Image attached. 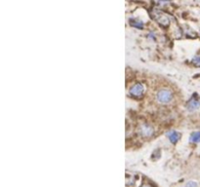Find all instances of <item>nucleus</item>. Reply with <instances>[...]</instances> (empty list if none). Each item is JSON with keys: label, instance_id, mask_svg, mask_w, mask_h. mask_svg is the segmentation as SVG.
Wrapping results in <instances>:
<instances>
[{"label": "nucleus", "instance_id": "f257e3e1", "mask_svg": "<svg viewBox=\"0 0 200 187\" xmlns=\"http://www.w3.org/2000/svg\"><path fill=\"white\" fill-rule=\"evenodd\" d=\"M173 99V93L169 89H161L156 94V100L160 104H168Z\"/></svg>", "mask_w": 200, "mask_h": 187}, {"label": "nucleus", "instance_id": "f03ea898", "mask_svg": "<svg viewBox=\"0 0 200 187\" xmlns=\"http://www.w3.org/2000/svg\"><path fill=\"white\" fill-rule=\"evenodd\" d=\"M138 135L143 138H149L154 135V129L151 125H148L146 123L139 125L138 127Z\"/></svg>", "mask_w": 200, "mask_h": 187}, {"label": "nucleus", "instance_id": "7ed1b4c3", "mask_svg": "<svg viewBox=\"0 0 200 187\" xmlns=\"http://www.w3.org/2000/svg\"><path fill=\"white\" fill-rule=\"evenodd\" d=\"M144 91H146V89H144V86L141 83H136L130 88L129 93L134 97H141L144 94Z\"/></svg>", "mask_w": 200, "mask_h": 187}, {"label": "nucleus", "instance_id": "20e7f679", "mask_svg": "<svg viewBox=\"0 0 200 187\" xmlns=\"http://www.w3.org/2000/svg\"><path fill=\"white\" fill-rule=\"evenodd\" d=\"M200 107V97L197 95H193L187 103V108L190 111H194Z\"/></svg>", "mask_w": 200, "mask_h": 187}, {"label": "nucleus", "instance_id": "39448f33", "mask_svg": "<svg viewBox=\"0 0 200 187\" xmlns=\"http://www.w3.org/2000/svg\"><path fill=\"white\" fill-rule=\"evenodd\" d=\"M155 19L157 21L158 24H160L163 26H167L170 24V19L166 15H162V14H157L155 16Z\"/></svg>", "mask_w": 200, "mask_h": 187}, {"label": "nucleus", "instance_id": "423d86ee", "mask_svg": "<svg viewBox=\"0 0 200 187\" xmlns=\"http://www.w3.org/2000/svg\"><path fill=\"white\" fill-rule=\"evenodd\" d=\"M167 138L172 143H177V142L180 140V133L177 132V131H170V132L167 133Z\"/></svg>", "mask_w": 200, "mask_h": 187}, {"label": "nucleus", "instance_id": "0eeeda50", "mask_svg": "<svg viewBox=\"0 0 200 187\" xmlns=\"http://www.w3.org/2000/svg\"><path fill=\"white\" fill-rule=\"evenodd\" d=\"M190 140L192 143H198L200 142V132H194L190 135Z\"/></svg>", "mask_w": 200, "mask_h": 187}, {"label": "nucleus", "instance_id": "6e6552de", "mask_svg": "<svg viewBox=\"0 0 200 187\" xmlns=\"http://www.w3.org/2000/svg\"><path fill=\"white\" fill-rule=\"evenodd\" d=\"M131 24H132L133 26L137 27V29H140L144 27V24L141 23V22L138 21V19H132V21H131Z\"/></svg>", "mask_w": 200, "mask_h": 187}, {"label": "nucleus", "instance_id": "1a4fd4ad", "mask_svg": "<svg viewBox=\"0 0 200 187\" xmlns=\"http://www.w3.org/2000/svg\"><path fill=\"white\" fill-rule=\"evenodd\" d=\"M191 61H192V63L196 66V67H200V55L193 57Z\"/></svg>", "mask_w": 200, "mask_h": 187}, {"label": "nucleus", "instance_id": "9d476101", "mask_svg": "<svg viewBox=\"0 0 200 187\" xmlns=\"http://www.w3.org/2000/svg\"><path fill=\"white\" fill-rule=\"evenodd\" d=\"M185 187H198V184L194 181H188V182L185 184Z\"/></svg>", "mask_w": 200, "mask_h": 187}, {"label": "nucleus", "instance_id": "9b49d317", "mask_svg": "<svg viewBox=\"0 0 200 187\" xmlns=\"http://www.w3.org/2000/svg\"><path fill=\"white\" fill-rule=\"evenodd\" d=\"M141 187H152V186L151 185V184H148V183H144Z\"/></svg>", "mask_w": 200, "mask_h": 187}]
</instances>
